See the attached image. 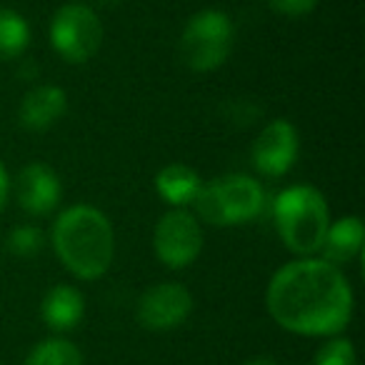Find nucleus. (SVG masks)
<instances>
[{
	"label": "nucleus",
	"mask_w": 365,
	"mask_h": 365,
	"mask_svg": "<svg viewBox=\"0 0 365 365\" xmlns=\"http://www.w3.org/2000/svg\"><path fill=\"white\" fill-rule=\"evenodd\" d=\"M268 313L295 335H335L353 315V288L338 265L323 258L285 263L270 278L265 293Z\"/></svg>",
	"instance_id": "f257e3e1"
},
{
	"label": "nucleus",
	"mask_w": 365,
	"mask_h": 365,
	"mask_svg": "<svg viewBox=\"0 0 365 365\" xmlns=\"http://www.w3.org/2000/svg\"><path fill=\"white\" fill-rule=\"evenodd\" d=\"M53 248L78 280H98L115 255V233L106 213L93 205H71L53 223Z\"/></svg>",
	"instance_id": "f03ea898"
},
{
	"label": "nucleus",
	"mask_w": 365,
	"mask_h": 365,
	"mask_svg": "<svg viewBox=\"0 0 365 365\" xmlns=\"http://www.w3.org/2000/svg\"><path fill=\"white\" fill-rule=\"evenodd\" d=\"M275 228L285 248L295 255L318 253L330 228V208L325 195L315 185H290L275 198Z\"/></svg>",
	"instance_id": "7ed1b4c3"
},
{
	"label": "nucleus",
	"mask_w": 365,
	"mask_h": 365,
	"mask_svg": "<svg viewBox=\"0 0 365 365\" xmlns=\"http://www.w3.org/2000/svg\"><path fill=\"white\" fill-rule=\"evenodd\" d=\"M200 220L210 225H240L255 220L265 208V193L255 178L230 173L200 185L190 203Z\"/></svg>",
	"instance_id": "20e7f679"
},
{
	"label": "nucleus",
	"mask_w": 365,
	"mask_h": 365,
	"mask_svg": "<svg viewBox=\"0 0 365 365\" xmlns=\"http://www.w3.org/2000/svg\"><path fill=\"white\" fill-rule=\"evenodd\" d=\"M235 26L223 11H200L185 23L180 36V56L195 73L218 71L230 58Z\"/></svg>",
	"instance_id": "39448f33"
},
{
	"label": "nucleus",
	"mask_w": 365,
	"mask_h": 365,
	"mask_svg": "<svg viewBox=\"0 0 365 365\" xmlns=\"http://www.w3.org/2000/svg\"><path fill=\"white\" fill-rule=\"evenodd\" d=\"M103 38L106 31L101 18L86 3H66L63 8H58L51 21L53 51L73 66L91 61L101 51Z\"/></svg>",
	"instance_id": "423d86ee"
},
{
	"label": "nucleus",
	"mask_w": 365,
	"mask_h": 365,
	"mask_svg": "<svg viewBox=\"0 0 365 365\" xmlns=\"http://www.w3.org/2000/svg\"><path fill=\"white\" fill-rule=\"evenodd\" d=\"M153 248H155L158 260L168 268H188L203 253L200 220L185 208H170L158 220L155 233H153Z\"/></svg>",
	"instance_id": "0eeeda50"
},
{
	"label": "nucleus",
	"mask_w": 365,
	"mask_h": 365,
	"mask_svg": "<svg viewBox=\"0 0 365 365\" xmlns=\"http://www.w3.org/2000/svg\"><path fill=\"white\" fill-rule=\"evenodd\" d=\"M193 310V295L180 283H155L138 298V323L148 330H173Z\"/></svg>",
	"instance_id": "6e6552de"
},
{
	"label": "nucleus",
	"mask_w": 365,
	"mask_h": 365,
	"mask_svg": "<svg viewBox=\"0 0 365 365\" xmlns=\"http://www.w3.org/2000/svg\"><path fill=\"white\" fill-rule=\"evenodd\" d=\"M300 153V135L295 125L285 118L270 120L250 148V160L260 175L280 178L295 165Z\"/></svg>",
	"instance_id": "1a4fd4ad"
},
{
	"label": "nucleus",
	"mask_w": 365,
	"mask_h": 365,
	"mask_svg": "<svg viewBox=\"0 0 365 365\" xmlns=\"http://www.w3.org/2000/svg\"><path fill=\"white\" fill-rule=\"evenodd\" d=\"M61 178L46 163H31L18 173L16 198L26 213L36 215V218L53 213L61 203Z\"/></svg>",
	"instance_id": "9d476101"
},
{
	"label": "nucleus",
	"mask_w": 365,
	"mask_h": 365,
	"mask_svg": "<svg viewBox=\"0 0 365 365\" xmlns=\"http://www.w3.org/2000/svg\"><path fill=\"white\" fill-rule=\"evenodd\" d=\"M68 110V93L53 83L36 86L23 96L18 108V120L26 130L43 133L53 128Z\"/></svg>",
	"instance_id": "9b49d317"
},
{
	"label": "nucleus",
	"mask_w": 365,
	"mask_h": 365,
	"mask_svg": "<svg viewBox=\"0 0 365 365\" xmlns=\"http://www.w3.org/2000/svg\"><path fill=\"white\" fill-rule=\"evenodd\" d=\"M41 315L53 330H73L86 315V298L76 285L58 283L46 293L41 305Z\"/></svg>",
	"instance_id": "f8f14e48"
},
{
	"label": "nucleus",
	"mask_w": 365,
	"mask_h": 365,
	"mask_svg": "<svg viewBox=\"0 0 365 365\" xmlns=\"http://www.w3.org/2000/svg\"><path fill=\"white\" fill-rule=\"evenodd\" d=\"M363 240H365V228L363 220L358 215H345V218L330 223L328 233L323 240V260L333 265H343L348 260H353L355 255H360L363 250Z\"/></svg>",
	"instance_id": "ddd939ff"
},
{
	"label": "nucleus",
	"mask_w": 365,
	"mask_h": 365,
	"mask_svg": "<svg viewBox=\"0 0 365 365\" xmlns=\"http://www.w3.org/2000/svg\"><path fill=\"white\" fill-rule=\"evenodd\" d=\"M200 185V175L185 163H170L155 175V190L173 208H185L195 200Z\"/></svg>",
	"instance_id": "4468645a"
},
{
	"label": "nucleus",
	"mask_w": 365,
	"mask_h": 365,
	"mask_svg": "<svg viewBox=\"0 0 365 365\" xmlns=\"http://www.w3.org/2000/svg\"><path fill=\"white\" fill-rule=\"evenodd\" d=\"M31 43V26L21 13L0 8V61H13L26 53Z\"/></svg>",
	"instance_id": "2eb2a0df"
},
{
	"label": "nucleus",
	"mask_w": 365,
	"mask_h": 365,
	"mask_svg": "<svg viewBox=\"0 0 365 365\" xmlns=\"http://www.w3.org/2000/svg\"><path fill=\"white\" fill-rule=\"evenodd\" d=\"M23 365H83V353L66 338H48L31 350Z\"/></svg>",
	"instance_id": "dca6fc26"
},
{
	"label": "nucleus",
	"mask_w": 365,
	"mask_h": 365,
	"mask_svg": "<svg viewBox=\"0 0 365 365\" xmlns=\"http://www.w3.org/2000/svg\"><path fill=\"white\" fill-rule=\"evenodd\" d=\"M43 243H46V235L36 225H18L8 235V248L18 258H33V255H38L43 250Z\"/></svg>",
	"instance_id": "f3484780"
},
{
	"label": "nucleus",
	"mask_w": 365,
	"mask_h": 365,
	"mask_svg": "<svg viewBox=\"0 0 365 365\" xmlns=\"http://www.w3.org/2000/svg\"><path fill=\"white\" fill-rule=\"evenodd\" d=\"M313 365H358V355L348 338H333L315 353Z\"/></svg>",
	"instance_id": "a211bd4d"
},
{
	"label": "nucleus",
	"mask_w": 365,
	"mask_h": 365,
	"mask_svg": "<svg viewBox=\"0 0 365 365\" xmlns=\"http://www.w3.org/2000/svg\"><path fill=\"white\" fill-rule=\"evenodd\" d=\"M265 6H268L270 11L280 13V16L300 18V16L313 13L315 6H318V0H265Z\"/></svg>",
	"instance_id": "6ab92c4d"
},
{
	"label": "nucleus",
	"mask_w": 365,
	"mask_h": 365,
	"mask_svg": "<svg viewBox=\"0 0 365 365\" xmlns=\"http://www.w3.org/2000/svg\"><path fill=\"white\" fill-rule=\"evenodd\" d=\"M8 193H11V178H8V170L3 168V163H0V210L6 208Z\"/></svg>",
	"instance_id": "aec40b11"
},
{
	"label": "nucleus",
	"mask_w": 365,
	"mask_h": 365,
	"mask_svg": "<svg viewBox=\"0 0 365 365\" xmlns=\"http://www.w3.org/2000/svg\"><path fill=\"white\" fill-rule=\"evenodd\" d=\"M245 365H280L275 358H270V355H258V358H250Z\"/></svg>",
	"instance_id": "412c9836"
},
{
	"label": "nucleus",
	"mask_w": 365,
	"mask_h": 365,
	"mask_svg": "<svg viewBox=\"0 0 365 365\" xmlns=\"http://www.w3.org/2000/svg\"><path fill=\"white\" fill-rule=\"evenodd\" d=\"M93 3H103V6H115V3H120V0H93Z\"/></svg>",
	"instance_id": "4be33fe9"
}]
</instances>
